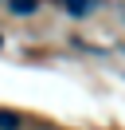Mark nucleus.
<instances>
[{"label": "nucleus", "instance_id": "f03ea898", "mask_svg": "<svg viewBox=\"0 0 125 130\" xmlns=\"http://www.w3.org/2000/svg\"><path fill=\"white\" fill-rule=\"evenodd\" d=\"M0 130H23V114H20V110H8V106H0Z\"/></svg>", "mask_w": 125, "mask_h": 130}, {"label": "nucleus", "instance_id": "f257e3e1", "mask_svg": "<svg viewBox=\"0 0 125 130\" xmlns=\"http://www.w3.org/2000/svg\"><path fill=\"white\" fill-rule=\"evenodd\" d=\"M59 8L67 12V16H94V12H98V0H59Z\"/></svg>", "mask_w": 125, "mask_h": 130}, {"label": "nucleus", "instance_id": "7ed1b4c3", "mask_svg": "<svg viewBox=\"0 0 125 130\" xmlns=\"http://www.w3.org/2000/svg\"><path fill=\"white\" fill-rule=\"evenodd\" d=\"M8 12H12V16H35L39 0H8Z\"/></svg>", "mask_w": 125, "mask_h": 130}, {"label": "nucleus", "instance_id": "20e7f679", "mask_svg": "<svg viewBox=\"0 0 125 130\" xmlns=\"http://www.w3.org/2000/svg\"><path fill=\"white\" fill-rule=\"evenodd\" d=\"M0 47H4V36H0Z\"/></svg>", "mask_w": 125, "mask_h": 130}]
</instances>
